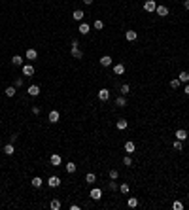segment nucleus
I'll list each match as a JSON object with an SVG mask.
<instances>
[{
  "label": "nucleus",
  "instance_id": "nucleus-1",
  "mask_svg": "<svg viewBox=\"0 0 189 210\" xmlns=\"http://www.w3.org/2000/svg\"><path fill=\"white\" fill-rule=\"evenodd\" d=\"M144 10L150 11V13H151V11H155V10H157V4H155V0H146V2H144Z\"/></svg>",
  "mask_w": 189,
  "mask_h": 210
},
{
  "label": "nucleus",
  "instance_id": "nucleus-2",
  "mask_svg": "<svg viewBox=\"0 0 189 210\" xmlns=\"http://www.w3.org/2000/svg\"><path fill=\"white\" fill-rule=\"evenodd\" d=\"M49 163L53 165V167H59V165L63 163V159H61V155H59V153H53V155L49 157Z\"/></svg>",
  "mask_w": 189,
  "mask_h": 210
},
{
  "label": "nucleus",
  "instance_id": "nucleus-3",
  "mask_svg": "<svg viewBox=\"0 0 189 210\" xmlns=\"http://www.w3.org/2000/svg\"><path fill=\"white\" fill-rule=\"evenodd\" d=\"M47 184H49V187H59V185H61V178H59V176H49Z\"/></svg>",
  "mask_w": 189,
  "mask_h": 210
},
{
  "label": "nucleus",
  "instance_id": "nucleus-4",
  "mask_svg": "<svg viewBox=\"0 0 189 210\" xmlns=\"http://www.w3.org/2000/svg\"><path fill=\"white\" fill-rule=\"evenodd\" d=\"M59 118H61V114H59L57 110L49 112V123H59Z\"/></svg>",
  "mask_w": 189,
  "mask_h": 210
},
{
  "label": "nucleus",
  "instance_id": "nucleus-5",
  "mask_svg": "<svg viewBox=\"0 0 189 210\" xmlns=\"http://www.w3.org/2000/svg\"><path fill=\"white\" fill-rule=\"evenodd\" d=\"M155 13H157L159 17H167V15H168V8H167V6H157Z\"/></svg>",
  "mask_w": 189,
  "mask_h": 210
},
{
  "label": "nucleus",
  "instance_id": "nucleus-6",
  "mask_svg": "<svg viewBox=\"0 0 189 210\" xmlns=\"http://www.w3.org/2000/svg\"><path fill=\"white\" fill-rule=\"evenodd\" d=\"M100 197H102V191H100L98 187L91 189V199H93V201H100Z\"/></svg>",
  "mask_w": 189,
  "mask_h": 210
},
{
  "label": "nucleus",
  "instance_id": "nucleus-7",
  "mask_svg": "<svg viewBox=\"0 0 189 210\" xmlns=\"http://www.w3.org/2000/svg\"><path fill=\"white\" fill-rule=\"evenodd\" d=\"M23 74L25 76H32L34 74V64H23Z\"/></svg>",
  "mask_w": 189,
  "mask_h": 210
},
{
  "label": "nucleus",
  "instance_id": "nucleus-8",
  "mask_svg": "<svg viewBox=\"0 0 189 210\" xmlns=\"http://www.w3.org/2000/svg\"><path fill=\"white\" fill-rule=\"evenodd\" d=\"M91 32V27L87 25V23H82V25H79V34L82 36H87Z\"/></svg>",
  "mask_w": 189,
  "mask_h": 210
},
{
  "label": "nucleus",
  "instance_id": "nucleus-9",
  "mask_svg": "<svg viewBox=\"0 0 189 210\" xmlns=\"http://www.w3.org/2000/svg\"><path fill=\"white\" fill-rule=\"evenodd\" d=\"M27 59H29V61H36V59H38V51L32 49V47H30V49H27Z\"/></svg>",
  "mask_w": 189,
  "mask_h": 210
},
{
  "label": "nucleus",
  "instance_id": "nucleus-10",
  "mask_svg": "<svg viewBox=\"0 0 189 210\" xmlns=\"http://www.w3.org/2000/svg\"><path fill=\"white\" fill-rule=\"evenodd\" d=\"M187 138V131H183V129H178V131H176V140H185Z\"/></svg>",
  "mask_w": 189,
  "mask_h": 210
},
{
  "label": "nucleus",
  "instance_id": "nucleus-11",
  "mask_svg": "<svg viewBox=\"0 0 189 210\" xmlns=\"http://www.w3.org/2000/svg\"><path fill=\"white\" fill-rule=\"evenodd\" d=\"M11 64H13V66H23V57L21 55H13V57H11Z\"/></svg>",
  "mask_w": 189,
  "mask_h": 210
},
{
  "label": "nucleus",
  "instance_id": "nucleus-12",
  "mask_svg": "<svg viewBox=\"0 0 189 210\" xmlns=\"http://www.w3.org/2000/svg\"><path fill=\"white\" fill-rule=\"evenodd\" d=\"M98 99L100 100H108L110 99V89H100L98 91Z\"/></svg>",
  "mask_w": 189,
  "mask_h": 210
},
{
  "label": "nucleus",
  "instance_id": "nucleus-13",
  "mask_svg": "<svg viewBox=\"0 0 189 210\" xmlns=\"http://www.w3.org/2000/svg\"><path fill=\"white\" fill-rule=\"evenodd\" d=\"M114 72H115V76H123L125 74V64H115Z\"/></svg>",
  "mask_w": 189,
  "mask_h": 210
},
{
  "label": "nucleus",
  "instance_id": "nucleus-14",
  "mask_svg": "<svg viewBox=\"0 0 189 210\" xmlns=\"http://www.w3.org/2000/svg\"><path fill=\"white\" fill-rule=\"evenodd\" d=\"M115 104H117L119 108H125V106H127V99H125V95L117 97V99H115Z\"/></svg>",
  "mask_w": 189,
  "mask_h": 210
},
{
  "label": "nucleus",
  "instance_id": "nucleus-15",
  "mask_svg": "<svg viewBox=\"0 0 189 210\" xmlns=\"http://www.w3.org/2000/svg\"><path fill=\"white\" fill-rule=\"evenodd\" d=\"M27 93H29L30 97H38V95H40V87H38V85H30Z\"/></svg>",
  "mask_w": 189,
  "mask_h": 210
},
{
  "label": "nucleus",
  "instance_id": "nucleus-16",
  "mask_svg": "<svg viewBox=\"0 0 189 210\" xmlns=\"http://www.w3.org/2000/svg\"><path fill=\"white\" fill-rule=\"evenodd\" d=\"M4 153H6V155H13L15 153V148H13V144H6V146H4Z\"/></svg>",
  "mask_w": 189,
  "mask_h": 210
},
{
  "label": "nucleus",
  "instance_id": "nucleus-17",
  "mask_svg": "<svg viewBox=\"0 0 189 210\" xmlns=\"http://www.w3.org/2000/svg\"><path fill=\"white\" fill-rule=\"evenodd\" d=\"M178 80H180V82H182V83H187V82H189V72H187V70H183V72H180V76H178Z\"/></svg>",
  "mask_w": 189,
  "mask_h": 210
},
{
  "label": "nucleus",
  "instance_id": "nucleus-18",
  "mask_svg": "<svg viewBox=\"0 0 189 210\" xmlns=\"http://www.w3.org/2000/svg\"><path fill=\"white\" fill-rule=\"evenodd\" d=\"M100 64H102V66H110V64H112V57H110V55L100 57Z\"/></svg>",
  "mask_w": 189,
  "mask_h": 210
},
{
  "label": "nucleus",
  "instance_id": "nucleus-19",
  "mask_svg": "<svg viewBox=\"0 0 189 210\" xmlns=\"http://www.w3.org/2000/svg\"><path fill=\"white\" fill-rule=\"evenodd\" d=\"M136 36H138V34H136L134 30H127V32H125V38L129 40V42H134V40H136Z\"/></svg>",
  "mask_w": 189,
  "mask_h": 210
},
{
  "label": "nucleus",
  "instance_id": "nucleus-20",
  "mask_svg": "<svg viewBox=\"0 0 189 210\" xmlns=\"http://www.w3.org/2000/svg\"><path fill=\"white\" fill-rule=\"evenodd\" d=\"M49 208H51V210H59V208H61V201H59V199H51Z\"/></svg>",
  "mask_w": 189,
  "mask_h": 210
},
{
  "label": "nucleus",
  "instance_id": "nucleus-21",
  "mask_svg": "<svg viewBox=\"0 0 189 210\" xmlns=\"http://www.w3.org/2000/svg\"><path fill=\"white\" fill-rule=\"evenodd\" d=\"M72 17H74V19H76V21H82V19H83V17H85V13H83V11H82V10H76V11H74V13H72Z\"/></svg>",
  "mask_w": 189,
  "mask_h": 210
},
{
  "label": "nucleus",
  "instance_id": "nucleus-22",
  "mask_svg": "<svg viewBox=\"0 0 189 210\" xmlns=\"http://www.w3.org/2000/svg\"><path fill=\"white\" fill-rule=\"evenodd\" d=\"M72 57H74V59H82L83 57L82 49H79V47H72Z\"/></svg>",
  "mask_w": 189,
  "mask_h": 210
},
{
  "label": "nucleus",
  "instance_id": "nucleus-23",
  "mask_svg": "<svg viewBox=\"0 0 189 210\" xmlns=\"http://www.w3.org/2000/svg\"><path fill=\"white\" fill-rule=\"evenodd\" d=\"M42 184H44V180L40 178V176H34V178H32V187H42Z\"/></svg>",
  "mask_w": 189,
  "mask_h": 210
},
{
  "label": "nucleus",
  "instance_id": "nucleus-24",
  "mask_svg": "<svg viewBox=\"0 0 189 210\" xmlns=\"http://www.w3.org/2000/svg\"><path fill=\"white\" fill-rule=\"evenodd\" d=\"M134 150H136L134 142H131V140H129V142H125V152H127V153H132Z\"/></svg>",
  "mask_w": 189,
  "mask_h": 210
},
{
  "label": "nucleus",
  "instance_id": "nucleus-25",
  "mask_svg": "<svg viewBox=\"0 0 189 210\" xmlns=\"http://www.w3.org/2000/svg\"><path fill=\"white\" fill-rule=\"evenodd\" d=\"M76 168H78V167H76V163H72V161H68V163H66V172L74 174V172H76Z\"/></svg>",
  "mask_w": 189,
  "mask_h": 210
},
{
  "label": "nucleus",
  "instance_id": "nucleus-26",
  "mask_svg": "<svg viewBox=\"0 0 189 210\" xmlns=\"http://www.w3.org/2000/svg\"><path fill=\"white\" fill-rule=\"evenodd\" d=\"M85 182H87V184H95V182H96V176H95V172H89V174L85 176Z\"/></svg>",
  "mask_w": 189,
  "mask_h": 210
},
{
  "label": "nucleus",
  "instance_id": "nucleus-27",
  "mask_svg": "<svg viewBox=\"0 0 189 210\" xmlns=\"http://www.w3.org/2000/svg\"><path fill=\"white\" fill-rule=\"evenodd\" d=\"M119 191H121L123 195H127V193L131 191V185H129V184H121V185H119Z\"/></svg>",
  "mask_w": 189,
  "mask_h": 210
},
{
  "label": "nucleus",
  "instance_id": "nucleus-28",
  "mask_svg": "<svg viewBox=\"0 0 189 210\" xmlns=\"http://www.w3.org/2000/svg\"><path fill=\"white\" fill-rule=\"evenodd\" d=\"M115 125H117V129H119V131H125V129H127V125H129V123H127V121H125V119H119V121H117V123H115Z\"/></svg>",
  "mask_w": 189,
  "mask_h": 210
},
{
  "label": "nucleus",
  "instance_id": "nucleus-29",
  "mask_svg": "<svg viewBox=\"0 0 189 210\" xmlns=\"http://www.w3.org/2000/svg\"><path fill=\"white\" fill-rule=\"evenodd\" d=\"M15 93H17V89H15L13 85H10V87H6V97H13Z\"/></svg>",
  "mask_w": 189,
  "mask_h": 210
},
{
  "label": "nucleus",
  "instance_id": "nucleus-30",
  "mask_svg": "<svg viewBox=\"0 0 189 210\" xmlns=\"http://www.w3.org/2000/svg\"><path fill=\"white\" fill-rule=\"evenodd\" d=\"M172 148H174L176 152H182L183 146H182V140H174V144H172Z\"/></svg>",
  "mask_w": 189,
  "mask_h": 210
},
{
  "label": "nucleus",
  "instance_id": "nucleus-31",
  "mask_svg": "<svg viewBox=\"0 0 189 210\" xmlns=\"http://www.w3.org/2000/svg\"><path fill=\"white\" fill-rule=\"evenodd\" d=\"M127 204H129L131 208H136V206H138V199H134V197H131V199L127 201Z\"/></svg>",
  "mask_w": 189,
  "mask_h": 210
},
{
  "label": "nucleus",
  "instance_id": "nucleus-32",
  "mask_svg": "<svg viewBox=\"0 0 189 210\" xmlns=\"http://www.w3.org/2000/svg\"><path fill=\"white\" fill-rule=\"evenodd\" d=\"M129 93H131V85H129V83H123L121 85V95H129Z\"/></svg>",
  "mask_w": 189,
  "mask_h": 210
},
{
  "label": "nucleus",
  "instance_id": "nucleus-33",
  "mask_svg": "<svg viewBox=\"0 0 189 210\" xmlns=\"http://www.w3.org/2000/svg\"><path fill=\"white\" fill-rule=\"evenodd\" d=\"M180 83H182V82H180L178 78H176V80H170V87H172V89H178Z\"/></svg>",
  "mask_w": 189,
  "mask_h": 210
},
{
  "label": "nucleus",
  "instance_id": "nucleus-34",
  "mask_svg": "<svg viewBox=\"0 0 189 210\" xmlns=\"http://www.w3.org/2000/svg\"><path fill=\"white\" fill-rule=\"evenodd\" d=\"M13 87H15V89H21V87H23V80L21 78L13 80Z\"/></svg>",
  "mask_w": 189,
  "mask_h": 210
},
{
  "label": "nucleus",
  "instance_id": "nucleus-35",
  "mask_svg": "<svg viewBox=\"0 0 189 210\" xmlns=\"http://www.w3.org/2000/svg\"><path fill=\"white\" fill-rule=\"evenodd\" d=\"M108 187H110V189H112V191H117V189H119V185H117V184H115V182H114V180H112V182H108Z\"/></svg>",
  "mask_w": 189,
  "mask_h": 210
},
{
  "label": "nucleus",
  "instance_id": "nucleus-36",
  "mask_svg": "<svg viewBox=\"0 0 189 210\" xmlns=\"http://www.w3.org/2000/svg\"><path fill=\"white\" fill-rule=\"evenodd\" d=\"M117 176H119V172L115 171V168H112L110 171V180H117Z\"/></svg>",
  "mask_w": 189,
  "mask_h": 210
},
{
  "label": "nucleus",
  "instance_id": "nucleus-37",
  "mask_svg": "<svg viewBox=\"0 0 189 210\" xmlns=\"http://www.w3.org/2000/svg\"><path fill=\"white\" fill-rule=\"evenodd\" d=\"M123 165H125V167H131V165H132V159H131L129 155H125V157H123Z\"/></svg>",
  "mask_w": 189,
  "mask_h": 210
},
{
  "label": "nucleus",
  "instance_id": "nucleus-38",
  "mask_svg": "<svg viewBox=\"0 0 189 210\" xmlns=\"http://www.w3.org/2000/svg\"><path fill=\"white\" fill-rule=\"evenodd\" d=\"M102 27H104V23L96 19V21H95V29H96V30H102Z\"/></svg>",
  "mask_w": 189,
  "mask_h": 210
},
{
  "label": "nucleus",
  "instance_id": "nucleus-39",
  "mask_svg": "<svg viewBox=\"0 0 189 210\" xmlns=\"http://www.w3.org/2000/svg\"><path fill=\"white\" fill-rule=\"evenodd\" d=\"M172 208H174V210H182V208H183V204H182V203H178V201H176V203L172 204Z\"/></svg>",
  "mask_w": 189,
  "mask_h": 210
},
{
  "label": "nucleus",
  "instance_id": "nucleus-40",
  "mask_svg": "<svg viewBox=\"0 0 189 210\" xmlns=\"http://www.w3.org/2000/svg\"><path fill=\"white\" fill-rule=\"evenodd\" d=\"M32 114L38 116V114H40V108H38V106H32Z\"/></svg>",
  "mask_w": 189,
  "mask_h": 210
},
{
  "label": "nucleus",
  "instance_id": "nucleus-41",
  "mask_svg": "<svg viewBox=\"0 0 189 210\" xmlns=\"http://www.w3.org/2000/svg\"><path fill=\"white\" fill-rule=\"evenodd\" d=\"M83 4H87V6H91V4H93V0H83Z\"/></svg>",
  "mask_w": 189,
  "mask_h": 210
},
{
  "label": "nucleus",
  "instance_id": "nucleus-42",
  "mask_svg": "<svg viewBox=\"0 0 189 210\" xmlns=\"http://www.w3.org/2000/svg\"><path fill=\"white\" fill-rule=\"evenodd\" d=\"M183 6H185V10H189V0H185V2H183Z\"/></svg>",
  "mask_w": 189,
  "mask_h": 210
},
{
  "label": "nucleus",
  "instance_id": "nucleus-43",
  "mask_svg": "<svg viewBox=\"0 0 189 210\" xmlns=\"http://www.w3.org/2000/svg\"><path fill=\"white\" fill-rule=\"evenodd\" d=\"M185 95L189 97V83H187V85H185Z\"/></svg>",
  "mask_w": 189,
  "mask_h": 210
}]
</instances>
